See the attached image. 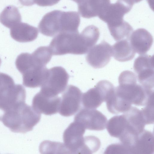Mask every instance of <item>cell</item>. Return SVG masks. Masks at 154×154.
Returning <instances> with one entry per match:
<instances>
[{"instance_id":"ffe728a7","label":"cell","mask_w":154,"mask_h":154,"mask_svg":"<svg viewBox=\"0 0 154 154\" xmlns=\"http://www.w3.org/2000/svg\"><path fill=\"white\" fill-rule=\"evenodd\" d=\"M112 56L117 61L125 62L131 60L135 52L132 48L129 39H124L118 41L112 46Z\"/></svg>"},{"instance_id":"ac0fdd59","label":"cell","mask_w":154,"mask_h":154,"mask_svg":"<svg viewBox=\"0 0 154 154\" xmlns=\"http://www.w3.org/2000/svg\"><path fill=\"white\" fill-rule=\"evenodd\" d=\"M110 2V0H83L78 4V11L85 18L98 16Z\"/></svg>"},{"instance_id":"cb8c5ba5","label":"cell","mask_w":154,"mask_h":154,"mask_svg":"<svg viewBox=\"0 0 154 154\" xmlns=\"http://www.w3.org/2000/svg\"><path fill=\"white\" fill-rule=\"evenodd\" d=\"M101 146L99 139L94 136L85 137L81 154H92L98 150Z\"/></svg>"},{"instance_id":"e0dca14e","label":"cell","mask_w":154,"mask_h":154,"mask_svg":"<svg viewBox=\"0 0 154 154\" xmlns=\"http://www.w3.org/2000/svg\"><path fill=\"white\" fill-rule=\"evenodd\" d=\"M153 133L144 129L134 140L129 148V153L152 154L154 152Z\"/></svg>"},{"instance_id":"5bb4252c","label":"cell","mask_w":154,"mask_h":154,"mask_svg":"<svg viewBox=\"0 0 154 154\" xmlns=\"http://www.w3.org/2000/svg\"><path fill=\"white\" fill-rule=\"evenodd\" d=\"M132 8L117 0L115 3H110L98 17L107 23L108 26L114 25L123 21L124 15L130 11Z\"/></svg>"},{"instance_id":"4316f807","label":"cell","mask_w":154,"mask_h":154,"mask_svg":"<svg viewBox=\"0 0 154 154\" xmlns=\"http://www.w3.org/2000/svg\"><path fill=\"white\" fill-rule=\"evenodd\" d=\"M60 0H35V3L40 6H50L57 3Z\"/></svg>"},{"instance_id":"4dcf8cb0","label":"cell","mask_w":154,"mask_h":154,"mask_svg":"<svg viewBox=\"0 0 154 154\" xmlns=\"http://www.w3.org/2000/svg\"><path fill=\"white\" fill-rule=\"evenodd\" d=\"M1 58H0V66L1 65Z\"/></svg>"},{"instance_id":"f1b7e54d","label":"cell","mask_w":154,"mask_h":154,"mask_svg":"<svg viewBox=\"0 0 154 154\" xmlns=\"http://www.w3.org/2000/svg\"><path fill=\"white\" fill-rule=\"evenodd\" d=\"M20 4L24 6H29L33 5L35 3V0H19Z\"/></svg>"},{"instance_id":"30bf717a","label":"cell","mask_w":154,"mask_h":154,"mask_svg":"<svg viewBox=\"0 0 154 154\" xmlns=\"http://www.w3.org/2000/svg\"><path fill=\"white\" fill-rule=\"evenodd\" d=\"M85 130L82 125L75 121L65 130L63 135V144L69 153L81 154Z\"/></svg>"},{"instance_id":"603a6c76","label":"cell","mask_w":154,"mask_h":154,"mask_svg":"<svg viewBox=\"0 0 154 154\" xmlns=\"http://www.w3.org/2000/svg\"><path fill=\"white\" fill-rule=\"evenodd\" d=\"M108 27L111 35L116 41L124 39H129L133 31L131 25L124 20L120 23Z\"/></svg>"},{"instance_id":"3957f363","label":"cell","mask_w":154,"mask_h":154,"mask_svg":"<svg viewBox=\"0 0 154 154\" xmlns=\"http://www.w3.org/2000/svg\"><path fill=\"white\" fill-rule=\"evenodd\" d=\"M41 117V113L25 102L0 109V121L15 133H24L32 131Z\"/></svg>"},{"instance_id":"d6986e66","label":"cell","mask_w":154,"mask_h":154,"mask_svg":"<svg viewBox=\"0 0 154 154\" xmlns=\"http://www.w3.org/2000/svg\"><path fill=\"white\" fill-rule=\"evenodd\" d=\"M11 37L20 42H32L35 39L38 35V29L28 23L20 22L11 28Z\"/></svg>"},{"instance_id":"7c38bea8","label":"cell","mask_w":154,"mask_h":154,"mask_svg":"<svg viewBox=\"0 0 154 154\" xmlns=\"http://www.w3.org/2000/svg\"><path fill=\"white\" fill-rule=\"evenodd\" d=\"M26 91L20 84L14 81L7 84L0 88V106L5 107L21 102H25Z\"/></svg>"},{"instance_id":"8fae6325","label":"cell","mask_w":154,"mask_h":154,"mask_svg":"<svg viewBox=\"0 0 154 154\" xmlns=\"http://www.w3.org/2000/svg\"><path fill=\"white\" fill-rule=\"evenodd\" d=\"M112 56V46L103 40L91 48L87 53L86 59L93 67L100 68L109 63Z\"/></svg>"},{"instance_id":"2e32d148","label":"cell","mask_w":154,"mask_h":154,"mask_svg":"<svg viewBox=\"0 0 154 154\" xmlns=\"http://www.w3.org/2000/svg\"><path fill=\"white\" fill-rule=\"evenodd\" d=\"M130 44L135 52L140 55L145 54L150 49L153 43L152 35L143 28L137 29L131 33Z\"/></svg>"},{"instance_id":"ba28073f","label":"cell","mask_w":154,"mask_h":154,"mask_svg":"<svg viewBox=\"0 0 154 154\" xmlns=\"http://www.w3.org/2000/svg\"><path fill=\"white\" fill-rule=\"evenodd\" d=\"M82 93L76 86L69 85L63 91L61 98L59 112L68 117L76 113L80 109Z\"/></svg>"},{"instance_id":"6da1fadb","label":"cell","mask_w":154,"mask_h":154,"mask_svg":"<svg viewBox=\"0 0 154 154\" xmlns=\"http://www.w3.org/2000/svg\"><path fill=\"white\" fill-rule=\"evenodd\" d=\"M100 32L90 25L80 34L78 32H62L54 36L48 46L52 55L68 54H85L94 46L99 38Z\"/></svg>"},{"instance_id":"484cf974","label":"cell","mask_w":154,"mask_h":154,"mask_svg":"<svg viewBox=\"0 0 154 154\" xmlns=\"http://www.w3.org/2000/svg\"><path fill=\"white\" fill-rule=\"evenodd\" d=\"M104 152V153L129 154L127 148L121 142L109 145Z\"/></svg>"},{"instance_id":"7a4b0ae2","label":"cell","mask_w":154,"mask_h":154,"mask_svg":"<svg viewBox=\"0 0 154 154\" xmlns=\"http://www.w3.org/2000/svg\"><path fill=\"white\" fill-rule=\"evenodd\" d=\"M118 80L119 85L115 88L114 94L126 110L130 109L132 104L145 106L154 100L153 90L137 84V75L133 72H122Z\"/></svg>"},{"instance_id":"52a82bcc","label":"cell","mask_w":154,"mask_h":154,"mask_svg":"<svg viewBox=\"0 0 154 154\" xmlns=\"http://www.w3.org/2000/svg\"><path fill=\"white\" fill-rule=\"evenodd\" d=\"M134 69L140 85L146 88L154 87L153 56L140 55L134 60Z\"/></svg>"},{"instance_id":"7402d4cb","label":"cell","mask_w":154,"mask_h":154,"mask_svg":"<svg viewBox=\"0 0 154 154\" xmlns=\"http://www.w3.org/2000/svg\"><path fill=\"white\" fill-rule=\"evenodd\" d=\"M21 21V16L19 10L14 5L6 6L0 14V23L8 28H11Z\"/></svg>"},{"instance_id":"8992f818","label":"cell","mask_w":154,"mask_h":154,"mask_svg":"<svg viewBox=\"0 0 154 154\" xmlns=\"http://www.w3.org/2000/svg\"><path fill=\"white\" fill-rule=\"evenodd\" d=\"M112 84L106 80L99 82L95 87L82 94L81 103L84 108L96 109L106 102L114 91Z\"/></svg>"},{"instance_id":"44dd1931","label":"cell","mask_w":154,"mask_h":154,"mask_svg":"<svg viewBox=\"0 0 154 154\" xmlns=\"http://www.w3.org/2000/svg\"><path fill=\"white\" fill-rule=\"evenodd\" d=\"M128 127V121L123 113L110 118L107 122L106 128L111 136L119 138L126 131Z\"/></svg>"},{"instance_id":"f546056e","label":"cell","mask_w":154,"mask_h":154,"mask_svg":"<svg viewBox=\"0 0 154 154\" xmlns=\"http://www.w3.org/2000/svg\"><path fill=\"white\" fill-rule=\"evenodd\" d=\"M78 4L81 2L83 0H72Z\"/></svg>"},{"instance_id":"4fadbf2b","label":"cell","mask_w":154,"mask_h":154,"mask_svg":"<svg viewBox=\"0 0 154 154\" xmlns=\"http://www.w3.org/2000/svg\"><path fill=\"white\" fill-rule=\"evenodd\" d=\"M62 11L55 10L46 14L38 25L39 32L48 36H55L62 31Z\"/></svg>"},{"instance_id":"83f0119b","label":"cell","mask_w":154,"mask_h":154,"mask_svg":"<svg viewBox=\"0 0 154 154\" xmlns=\"http://www.w3.org/2000/svg\"><path fill=\"white\" fill-rule=\"evenodd\" d=\"M9 75L0 72V88L6 83Z\"/></svg>"},{"instance_id":"277c9868","label":"cell","mask_w":154,"mask_h":154,"mask_svg":"<svg viewBox=\"0 0 154 154\" xmlns=\"http://www.w3.org/2000/svg\"><path fill=\"white\" fill-rule=\"evenodd\" d=\"M52 55L48 46H41L32 54H20L16 59L15 65L22 74L23 79H40L46 74L48 70L46 65Z\"/></svg>"},{"instance_id":"d4e9b609","label":"cell","mask_w":154,"mask_h":154,"mask_svg":"<svg viewBox=\"0 0 154 154\" xmlns=\"http://www.w3.org/2000/svg\"><path fill=\"white\" fill-rule=\"evenodd\" d=\"M145 106L141 110L146 124H153L154 101L151 102Z\"/></svg>"},{"instance_id":"9a60e30c","label":"cell","mask_w":154,"mask_h":154,"mask_svg":"<svg viewBox=\"0 0 154 154\" xmlns=\"http://www.w3.org/2000/svg\"><path fill=\"white\" fill-rule=\"evenodd\" d=\"M60 101L58 96H49L39 91L34 97L32 106L40 113L51 115L59 112Z\"/></svg>"},{"instance_id":"9c48e42d","label":"cell","mask_w":154,"mask_h":154,"mask_svg":"<svg viewBox=\"0 0 154 154\" xmlns=\"http://www.w3.org/2000/svg\"><path fill=\"white\" fill-rule=\"evenodd\" d=\"M74 121L80 124L85 129L99 131L105 129L107 119L97 109L84 108L75 115Z\"/></svg>"},{"instance_id":"5b68a950","label":"cell","mask_w":154,"mask_h":154,"mask_svg":"<svg viewBox=\"0 0 154 154\" xmlns=\"http://www.w3.org/2000/svg\"><path fill=\"white\" fill-rule=\"evenodd\" d=\"M69 75L63 67L55 66L48 69L47 76L40 91L48 96L54 97L65 90Z\"/></svg>"}]
</instances>
